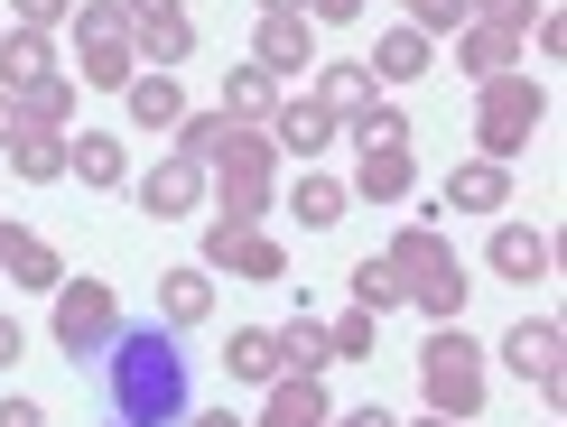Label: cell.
<instances>
[{
    "label": "cell",
    "instance_id": "1",
    "mask_svg": "<svg viewBox=\"0 0 567 427\" xmlns=\"http://www.w3.org/2000/svg\"><path fill=\"white\" fill-rule=\"evenodd\" d=\"M93 399L112 427H186L196 418V363H186L177 325L122 316V335L93 353Z\"/></svg>",
    "mask_w": 567,
    "mask_h": 427
},
{
    "label": "cell",
    "instance_id": "2",
    "mask_svg": "<svg viewBox=\"0 0 567 427\" xmlns=\"http://www.w3.org/2000/svg\"><path fill=\"white\" fill-rule=\"evenodd\" d=\"M382 260H391V279H400V298H410V306H429L437 325L465 316V298H475V289H465V260H456V242H446L437 223H400Z\"/></svg>",
    "mask_w": 567,
    "mask_h": 427
},
{
    "label": "cell",
    "instance_id": "3",
    "mask_svg": "<svg viewBox=\"0 0 567 427\" xmlns=\"http://www.w3.org/2000/svg\"><path fill=\"white\" fill-rule=\"evenodd\" d=\"M205 168H215V214H224V223H261V214H270V168H279L270 131H243V122H233L224 149L205 158Z\"/></svg>",
    "mask_w": 567,
    "mask_h": 427
},
{
    "label": "cell",
    "instance_id": "4",
    "mask_svg": "<svg viewBox=\"0 0 567 427\" xmlns=\"http://www.w3.org/2000/svg\"><path fill=\"white\" fill-rule=\"evenodd\" d=\"M419 390H429V418H475L484 409V344L465 325H437L429 353H419Z\"/></svg>",
    "mask_w": 567,
    "mask_h": 427
},
{
    "label": "cell",
    "instance_id": "5",
    "mask_svg": "<svg viewBox=\"0 0 567 427\" xmlns=\"http://www.w3.org/2000/svg\"><path fill=\"white\" fill-rule=\"evenodd\" d=\"M539 112H549V93H539L530 75H493V84H484V103H475V139H484L493 168H512V158L530 149Z\"/></svg>",
    "mask_w": 567,
    "mask_h": 427
},
{
    "label": "cell",
    "instance_id": "6",
    "mask_svg": "<svg viewBox=\"0 0 567 427\" xmlns=\"http://www.w3.org/2000/svg\"><path fill=\"white\" fill-rule=\"evenodd\" d=\"M56 353H75V363H93L112 335H122V298L103 289V279H56Z\"/></svg>",
    "mask_w": 567,
    "mask_h": 427
},
{
    "label": "cell",
    "instance_id": "7",
    "mask_svg": "<svg viewBox=\"0 0 567 427\" xmlns=\"http://www.w3.org/2000/svg\"><path fill=\"white\" fill-rule=\"evenodd\" d=\"M75 38H84V84H103V93H122L140 75V56H131V19H122V0H84L75 10Z\"/></svg>",
    "mask_w": 567,
    "mask_h": 427
},
{
    "label": "cell",
    "instance_id": "8",
    "mask_svg": "<svg viewBox=\"0 0 567 427\" xmlns=\"http://www.w3.org/2000/svg\"><path fill=\"white\" fill-rule=\"evenodd\" d=\"M205 270H233V279H279L289 270V251H279V232H261V223H205Z\"/></svg>",
    "mask_w": 567,
    "mask_h": 427
},
{
    "label": "cell",
    "instance_id": "9",
    "mask_svg": "<svg viewBox=\"0 0 567 427\" xmlns=\"http://www.w3.org/2000/svg\"><path fill=\"white\" fill-rule=\"evenodd\" d=\"M558 353H567V335H558V316H522V325H512V344H503V363L512 372H522V382L530 390H567V363H558Z\"/></svg>",
    "mask_w": 567,
    "mask_h": 427
},
{
    "label": "cell",
    "instance_id": "10",
    "mask_svg": "<svg viewBox=\"0 0 567 427\" xmlns=\"http://www.w3.org/2000/svg\"><path fill=\"white\" fill-rule=\"evenodd\" d=\"M196 205H205V168L186 149H168L150 177H140V214H158V223H177V214H196Z\"/></svg>",
    "mask_w": 567,
    "mask_h": 427
},
{
    "label": "cell",
    "instance_id": "11",
    "mask_svg": "<svg viewBox=\"0 0 567 427\" xmlns=\"http://www.w3.org/2000/svg\"><path fill=\"white\" fill-rule=\"evenodd\" d=\"M251 65H270V75H307V65H317V38H307V19H298V10H261Z\"/></svg>",
    "mask_w": 567,
    "mask_h": 427
},
{
    "label": "cell",
    "instance_id": "12",
    "mask_svg": "<svg viewBox=\"0 0 567 427\" xmlns=\"http://www.w3.org/2000/svg\"><path fill=\"white\" fill-rule=\"evenodd\" d=\"M307 103H317L326 122H363V112H382V84H372V65H326Z\"/></svg>",
    "mask_w": 567,
    "mask_h": 427
},
{
    "label": "cell",
    "instance_id": "13",
    "mask_svg": "<svg viewBox=\"0 0 567 427\" xmlns=\"http://www.w3.org/2000/svg\"><path fill=\"white\" fill-rule=\"evenodd\" d=\"M205 316H215V270H205V260H186V270L158 279V325L186 335V325H205Z\"/></svg>",
    "mask_w": 567,
    "mask_h": 427
},
{
    "label": "cell",
    "instance_id": "14",
    "mask_svg": "<svg viewBox=\"0 0 567 427\" xmlns=\"http://www.w3.org/2000/svg\"><path fill=\"white\" fill-rule=\"evenodd\" d=\"M336 409H326V390H317V372H279L270 399H261V427H326Z\"/></svg>",
    "mask_w": 567,
    "mask_h": 427
},
{
    "label": "cell",
    "instance_id": "15",
    "mask_svg": "<svg viewBox=\"0 0 567 427\" xmlns=\"http://www.w3.org/2000/svg\"><path fill=\"white\" fill-rule=\"evenodd\" d=\"M456 65H465L475 84H493V75H512V65H522V38H512V29H484V19H465V29H456Z\"/></svg>",
    "mask_w": 567,
    "mask_h": 427
},
{
    "label": "cell",
    "instance_id": "16",
    "mask_svg": "<svg viewBox=\"0 0 567 427\" xmlns=\"http://www.w3.org/2000/svg\"><path fill=\"white\" fill-rule=\"evenodd\" d=\"M493 270L522 279V289L549 279V232H539V223H493Z\"/></svg>",
    "mask_w": 567,
    "mask_h": 427
},
{
    "label": "cell",
    "instance_id": "17",
    "mask_svg": "<svg viewBox=\"0 0 567 427\" xmlns=\"http://www.w3.org/2000/svg\"><path fill=\"white\" fill-rule=\"evenodd\" d=\"M38 75H56V46H47V29H0V93H29Z\"/></svg>",
    "mask_w": 567,
    "mask_h": 427
},
{
    "label": "cell",
    "instance_id": "18",
    "mask_svg": "<svg viewBox=\"0 0 567 427\" xmlns=\"http://www.w3.org/2000/svg\"><path fill=\"white\" fill-rule=\"evenodd\" d=\"M270 112H279V75H270V65H233V75H224V122H270Z\"/></svg>",
    "mask_w": 567,
    "mask_h": 427
},
{
    "label": "cell",
    "instance_id": "19",
    "mask_svg": "<svg viewBox=\"0 0 567 427\" xmlns=\"http://www.w3.org/2000/svg\"><path fill=\"white\" fill-rule=\"evenodd\" d=\"M131 56H140V75H150V65H158V75H168V65H186V56H196L186 10H177V19H150V29H131Z\"/></svg>",
    "mask_w": 567,
    "mask_h": 427
},
{
    "label": "cell",
    "instance_id": "20",
    "mask_svg": "<svg viewBox=\"0 0 567 427\" xmlns=\"http://www.w3.org/2000/svg\"><path fill=\"white\" fill-rule=\"evenodd\" d=\"M65 168H75L84 186H122L131 177V149L112 131H84V139H65Z\"/></svg>",
    "mask_w": 567,
    "mask_h": 427
},
{
    "label": "cell",
    "instance_id": "21",
    "mask_svg": "<svg viewBox=\"0 0 567 427\" xmlns=\"http://www.w3.org/2000/svg\"><path fill=\"white\" fill-rule=\"evenodd\" d=\"M122 93H131V122H140V131H177V122H186V93H177V75H131Z\"/></svg>",
    "mask_w": 567,
    "mask_h": 427
},
{
    "label": "cell",
    "instance_id": "22",
    "mask_svg": "<svg viewBox=\"0 0 567 427\" xmlns=\"http://www.w3.org/2000/svg\"><path fill=\"white\" fill-rule=\"evenodd\" d=\"M503 196H512V168H493V158H465L446 177V205H465V214H503Z\"/></svg>",
    "mask_w": 567,
    "mask_h": 427
},
{
    "label": "cell",
    "instance_id": "23",
    "mask_svg": "<svg viewBox=\"0 0 567 427\" xmlns=\"http://www.w3.org/2000/svg\"><path fill=\"white\" fill-rule=\"evenodd\" d=\"M0 270H10V289H56V279H65V260H56V242H38V232H10Z\"/></svg>",
    "mask_w": 567,
    "mask_h": 427
},
{
    "label": "cell",
    "instance_id": "24",
    "mask_svg": "<svg viewBox=\"0 0 567 427\" xmlns=\"http://www.w3.org/2000/svg\"><path fill=\"white\" fill-rule=\"evenodd\" d=\"M19 122H29V131H65V122H75V75H65V65L38 75L29 93H19Z\"/></svg>",
    "mask_w": 567,
    "mask_h": 427
},
{
    "label": "cell",
    "instance_id": "25",
    "mask_svg": "<svg viewBox=\"0 0 567 427\" xmlns=\"http://www.w3.org/2000/svg\"><path fill=\"white\" fill-rule=\"evenodd\" d=\"M326 139H336V122H326L317 103H279V112H270V149H298V158H317Z\"/></svg>",
    "mask_w": 567,
    "mask_h": 427
},
{
    "label": "cell",
    "instance_id": "26",
    "mask_svg": "<svg viewBox=\"0 0 567 427\" xmlns=\"http://www.w3.org/2000/svg\"><path fill=\"white\" fill-rule=\"evenodd\" d=\"M363 65H372V84H410V75H429V38H419V29H391Z\"/></svg>",
    "mask_w": 567,
    "mask_h": 427
},
{
    "label": "cell",
    "instance_id": "27",
    "mask_svg": "<svg viewBox=\"0 0 567 427\" xmlns=\"http://www.w3.org/2000/svg\"><path fill=\"white\" fill-rule=\"evenodd\" d=\"M353 196L400 205V196H410V149H363V168H353Z\"/></svg>",
    "mask_w": 567,
    "mask_h": 427
},
{
    "label": "cell",
    "instance_id": "28",
    "mask_svg": "<svg viewBox=\"0 0 567 427\" xmlns=\"http://www.w3.org/2000/svg\"><path fill=\"white\" fill-rule=\"evenodd\" d=\"M10 168L29 177V186H56L65 177V131H19L10 139Z\"/></svg>",
    "mask_w": 567,
    "mask_h": 427
},
{
    "label": "cell",
    "instance_id": "29",
    "mask_svg": "<svg viewBox=\"0 0 567 427\" xmlns=\"http://www.w3.org/2000/svg\"><path fill=\"white\" fill-rule=\"evenodd\" d=\"M224 372H233V382H279V335H261V325H243V335L224 344Z\"/></svg>",
    "mask_w": 567,
    "mask_h": 427
},
{
    "label": "cell",
    "instance_id": "30",
    "mask_svg": "<svg viewBox=\"0 0 567 427\" xmlns=\"http://www.w3.org/2000/svg\"><path fill=\"white\" fill-rule=\"evenodd\" d=\"M326 363H336V344H326V325H317V316L279 325V372H326Z\"/></svg>",
    "mask_w": 567,
    "mask_h": 427
},
{
    "label": "cell",
    "instance_id": "31",
    "mask_svg": "<svg viewBox=\"0 0 567 427\" xmlns=\"http://www.w3.org/2000/svg\"><path fill=\"white\" fill-rule=\"evenodd\" d=\"M289 214L307 232H326V223H344V186L336 177H298V196H289Z\"/></svg>",
    "mask_w": 567,
    "mask_h": 427
},
{
    "label": "cell",
    "instance_id": "32",
    "mask_svg": "<svg viewBox=\"0 0 567 427\" xmlns=\"http://www.w3.org/2000/svg\"><path fill=\"white\" fill-rule=\"evenodd\" d=\"M353 306H363V316H391V306H400V279H391V260H382V251L353 260Z\"/></svg>",
    "mask_w": 567,
    "mask_h": 427
},
{
    "label": "cell",
    "instance_id": "33",
    "mask_svg": "<svg viewBox=\"0 0 567 427\" xmlns=\"http://www.w3.org/2000/svg\"><path fill=\"white\" fill-rule=\"evenodd\" d=\"M326 344H336V363H363V353L382 344V316H363V306H353V316L326 325Z\"/></svg>",
    "mask_w": 567,
    "mask_h": 427
},
{
    "label": "cell",
    "instance_id": "34",
    "mask_svg": "<svg viewBox=\"0 0 567 427\" xmlns=\"http://www.w3.org/2000/svg\"><path fill=\"white\" fill-rule=\"evenodd\" d=\"M224 131H233L224 112H186V122H177V149H186V158H196V168H205V158L224 149Z\"/></svg>",
    "mask_w": 567,
    "mask_h": 427
},
{
    "label": "cell",
    "instance_id": "35",
    "mask_svg": "<svg viewBox=\"0 0 567 427\" xmlns=\"http://www.w3.org/2000/svg\"><path fill=\"white\" fill-rule=\"evenodd\" d=\"M475 19V0H410V29L419 38H437V29H465Z\"/></svg>",
    "mask_w": 567,
    "mask_h": 427
},
{
    "label": "cell",
    "instance_id": "36",
    "mask_svg": "<svg viewBox=\"0 0 567 427\" xmlns=\"http://www.w3.org/2000/svg\"><path fill=\"white\" fill-rule=\"evenodd\" d=\"M353 139H363V149H410V112H363Z\"/></svg>",
    "mask_w": 567,
    "mask_h": 427
},
{
    "label": "cell",
    "instance_id": "37",
    "mask_svg": "<svg viewBox=\"0 0 567 427\" xmlns=\"http://www.w3.org/2000/svg\"><path fill=\"white\" fill-rule=\"evenodd\" d=\"M539 10H549V0H475V19H484V29H512V38H522Z\"/></svg>",
    "mask_w": 567,
    "mask_h": 427
},
{
    "label": "cell",
    "instance_id": "38",
    "mask_svg": "<svg viewBox=\"0 0 567 427\" xmlns=\"http://www.w3.org/2000/svg\"><path fill=\"white\" fill-rule=\"evenodd\" d=\"M19 29H56V19H75V0H10Z\"/></svg>",
    "mask_w": 567,
    "mask_h": 427
},
{
    "label": "cell",
    "instance_id": "39",
    "mask_svg": "<svg viewBox=\"0 0 567 427\" xmlns=\"http://www.w3.org/2000/svg\"><path fill=\"white\" fill-rule=\"evenodd\" d=\"M0 427H47V409H38V399H10V390H0Z\"/></svg>",
    "mask_w": 567,
    "mask_h": 427
},
{
    "label": "cell",
    "instance_id": "40",
    "mask_svg": "<svg viewBox=\"0 0 567 427\" xmlns=\"http://www.w3.org/2000/svg\"><path fill=\"white\" fill-rule=\"evenodd\" d=\"M307 19H326V29H344V19H363V0H307Z\"/></svg>",
    "mask_w": 567,
    "mask_h": 427
},
{
    "label": "cell",
    "instance_id": "41",
    "mask_svg": "<svg viewBox=\"0 0 567 427\" xmlns=\"http://www.w3.org/2000/svg\"><path fill=\"white\" fill-rule=\"evenodd\" d=\"M122 19H131V29H150V19H177V0H122Z\"/></svg>",
    "mask_w": 567,
    "mask_h": 427
},
{
    "label": "cell",
    "instance_id": "42",
    "mask_svg": "<svg viewBox=\"0 0 567 427\" xmlns=\"http://www.w3.org/2000/svg\"><path fill=\"white\" fill-rule=\"evenodd\" d=\"M326 427H400V418L382 409V399H372V409H344V418H326Z\"/></svg>",
    "mask_w": 567,
    "mask_h": 427
},
{
    "label": "cell",
    "instance_id": "43",
    "mask_svg": "<svg viewBox=\"0 0 567 427\" xmlns=\"http://www.w3.org/2000/svg\"><path fill=\"white\" fill-rule=\"evenodd\" d=\"M19 131H29V122H19V93H0V149H10Z\"/></svg>",
    "mask_w": 567,
    "mask_h": 427
},
{
    "label": "cell",
    "instance_id": "44",
    "mask_svg": "<svg viewBox=\"0 0 567 427\" xmlns=\"http://www.w3.org/2000/svg\"><path fill=\"white\" fill-rule=\"evenodd\" d=\"M19 344H29V335H19V316H0V372L19 363Z\"/></svg>",
    "mask_w": 567,
    "mask_h": 427
},
{
    "label": "cell",
    "instance_id": "45",
    "mask_svg": "<svg viewBox=\"0 0 567 427\" xmlns=\"http://www.w3.org/2000/svg\"><path fill=\"white\" fill-rule=\"evenodd\" d=\"M196 427H243V418H233V409H205V418H196Z\"/></svg>",
    "mask_w": 567,
    "mask_h": 427
},
{
    "label": "cell",
    "instance_id": "46",
    "mask_svg": "<svg viewBox=\"0 0 567 427\" xmlns=\"http://www.w3.org/2000/svg\"><path fill=\"white\" fill-rule=\"evenodd\" d=\"M261 10H298V19H307V0H261Z\"/></svg>",
    "mask_w": 567,
    "mask_h": 427
},
{
    "label": "cell",
    "instance_id": "47",
    "mask_svg": "<svg viewBox=\"0 0 567 427\" xmlns=\"http://www.w3.org/2000/svg\"><path fill=\"white\" fill-rule=\"evenodd\" d=\"M10 232H19V223H0V251H10Z\"/></svg>",
    "mask_w": 567,
    "mask_h": 427
},
{
    "label": "cell",
    "instance_id": "48",
    "mask_svg": "<svg viewBox=\"0 0 567 427\" xmlns=\"http://www.w3.org/2000/svg\"><path fill=\"white\" fill-rule=\"evenodd\" d=\"M419 427H456V418H419Z\"/></svg>",
    "mask_w": 567,
    "mask_h": 427
}]
</instances>
